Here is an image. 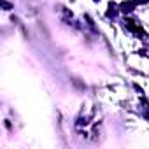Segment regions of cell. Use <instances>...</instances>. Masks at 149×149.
I'll use <instances>...</instances> for the list:
<instances>
[{"label": "cell", "mask_w": 149, "mask_h": 149, "mask_svg": "<svg viewBox=\"0 0 149 149\" xmlns=\"http://www.w3.org/2000/svg\"><path fill=\"white\" fill-rule=\"evenodd\" d=\"M125 28L128 30V32H132V33H135L139 39H146V37H149L146 32H144V28H142V25L139 23V21H135V19H132V18H125ZM147 42H149V39H146Z\"/></svg>", "instance_id": "1"}, {"label": "cell", "mask_w": 149, "mask_h": 149, "mask_svg": "<svg viewBox=\"0 0 149 149\" xmlns=\"http://www.w3.org/2000/svg\"><path fill=\"white\" fill-rule=\"evenodd\" d=\"M135 7H137V4L133 2V0H132V2H123V4H119V11H121V13H132Z\"/></svg>", "instance_id": "2"}, {"label": "cell", "mask_w": 149, "mask_h": 149, "mask_svg": "<svg viewBox=\"0 0 149 149\" xmlns=\"http://www.w3.org/2000/svg\"><path fill=\"white\" fill-rule=\"evenodd\" d=\"M118 13H119V9H118V6L111 2V4H109V7H107V18H109V19H111V18L114 19V18L118 16Z\"/></svg>", "instance_id": "3"}, {"label": "cell", "mask_w": 149, "mask_h": 149, "mask_svg": "<svg viewBox=\"0 0 149 149\" xmlns=\"http://www.w3.org/2000/svg\"><path fill=\"white\" fill-rule=\"evenodd\" d=\"M2 6H4V11H11V9L14 7L13 4H9V2H7V0H2Z\"/></svg>", "instance_id": "4"}, {"label": "cell", "mask_w": 149, "mask_h": 149, "mask_svg": "<svg viewBox=\"0 0 149 149\" xmlns=\"http://www.w3.org/2000/svg\"><path fill=\"white\" fill-rule=\"evenodd\" d=\"M133 2H135L137 6H139V4H140V6H144V4H147V2H149V0H133Z\"/></svg>", "instance_id": "5"}, {"label": "cell", "mask_w": 149, "mask_h": 149, "mask_svg": "<svg viewBox=\"0 0 149 149\" xmlns=\"http://www.w3.org/2000/svg\"><path fill=\"white\" fill-rule=\"evenodd\" d=\"M93 2H98V0H93Z\"/></svg>", "instance_id": "6"}]
</instances>
